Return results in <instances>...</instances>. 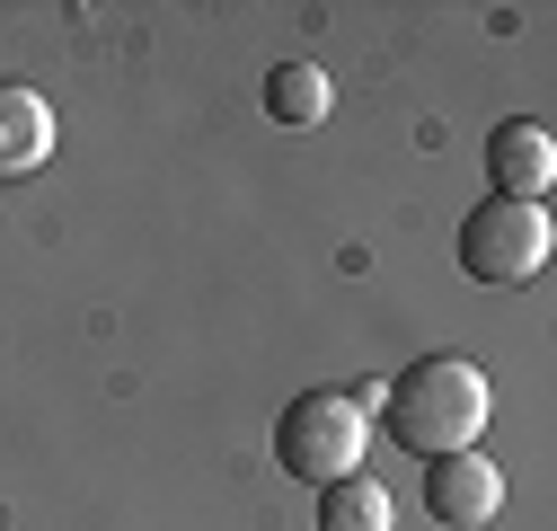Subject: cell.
Instances as JSON below:
<instances>
[{
	"label": "cell",
	"instance_id": "1",
	"mask_svg": "<svg viewBox=\"0 0 557 531\" xmlns=\"http://www.w3.org/2000/svg\"><path fill=\"white\" fill-rule=\"evenodd\" d=\"M486 417H496V390H486V372L469 355H425L381 390V443H398L416 460L478 452Z\"/></svg>",
	"mask_w": 557,
	"mask_h": 531
},
{
	"label": "cell",
	"instance_id": "2",
	"mask_svg": "<svg viewBox=\"0 0 557 531\" xmlns=\"http://www.w3.org/2000/svg\"><path fill=\"white\" fill-rule=\"evenodd\" d=\"M363 443H372V417H363V398H345V390H301L293 408L274 417V460H284L293 479H310V487L355 479Z\"/></svg>",
	"mask_w": 557,
	"mask_h": 531
},
{
	"label": "cell",
	"instance_id": "3",
	"mask_svg": "<svg viewBox=\"0 0 557 531\" xmlns=\"http://www.w3.org/2000/svg\"><path fill=\"white\" fill-rule=\"evenodd\" d=\"M548 205H513V195H486V205L460 222V275L486 293H513L548 266Z\"/></svg>",
	"mask_w": 557,
	"mask_h": 531
},
{
	"label": "cell",
	"instance_id": "4",
	"mask_svg": "<svg viewBox=\"0 0 557 531\" xmlns=\"http://www.w3.org/2000/svg\"><path fill=\"white\" fill-rule=\"evenodd\" d=\"M425 505L451 531H486L505 514V470L486 452H443V460H425Z\"/></svg>",
	"mask_w": 557,
	"mask_h": 531
},
{
	"label": "cell",
	"instance_id": "5",
	"mask_svg": "<svg viewBox=\"0 0 557 531\" xmlns=\"http://www.w3.org/2000/svg\"><path fill=\"white\" fill-rule=\"evenodd\" d=\"M486 186L513 195V205H540V195L557 186V133L540 115H505L496 133H486Z\"/></svg>",
	"mask_w": 557,
	"mask_h": 531
},
{
	"label": "cell",
	"instance_id": "6",
	"mask_svg": "<svg viewBox=\"0 0 557 531\" xmlns=\"http://www.w3.org/2000/svg\"><path fill=\"white\" fill-rule=\"evenodd\" d=\"M53 160V107L18 81H0V177H36Z\"/></svg>",
	"mask_w": 557,
	"mask_h": 531
},
{
	"label": "cell",
	"instance_id": "7",
	"mask_svg": "<svg viewBox=\"0 0 557 531\" xmlns=\"http://www.w3.org/2000/svg\"><path fill=\"white\" fill-rule=\"evenodd\" d=\"M389 522H398V514H389V487H381L372 470L319 487V531H389Z\"/></svg>",
	"mask_w": 557,
	"mask_h": 531
},
{
	"label": "cell",
	"instance_id": "8",
	"mask_svg": "<svg viewBox=\"0 0 557 531\" xmlns=\"http://www.w3.org/2000/svg\"><path fill=\"white\" fill-rule=\"evenodd\" d=\"M327 107H336V89H327L319 62H274L265 72V115L274 124H319Z\"/></svg>",
	"mask_w": 557,
	"mask_h": 531
}]
</instances>
